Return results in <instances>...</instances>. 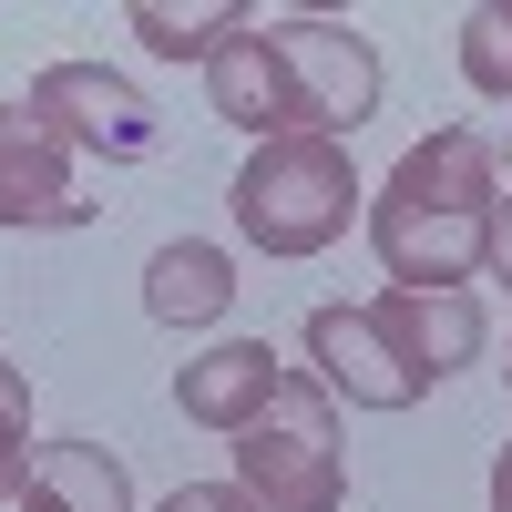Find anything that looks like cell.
I'll use <instances>...</instances> for the list:
<instances>
[{"label": "cell", "mask_w": 512, "mask_h": 512, "mask_svg": "<svg viewBox=\"0 0 512 512\" xmlns=\"http://www.w3.org/2000/svg\"><path fill=\"white\" fill-rule=\"evenodd\" d=\"M205 93H216V123H236V134H256V144L297 134V93H287V62H277L267 21H246L226 52L205 62Z\"/></svg>", "instance_id": "cell-9"}, {"label": "cell", "mask_w": 512, "mask_h": 512, "mask_svg": "<svg viewBox=\"0 0 512 512\" xmlns=\"http://www.w3.org/2000/svg\"><path fill=\"white\" fill-rule=\"evenodd\" d=\"M277 349H267V338H226V349H205V359H185L175 369V400H185V420H195V431H246V420L256 410H267L277 400Z\"/></svg>", "instance_id": "cell-10"}, {"label": "cell", "mask_w": 512, "mask_h": 512, "mask_svg": "<svg viewBox=\"0 0 512 512\" xmlns=\"http://www.w3.org/2000/svg\"><path fill=\"white\" fill-rule=\"evenodd\" d=\"M0 226H93V195H72V154L31 103H0Z\"/></svg>", "instance_id": "cell-7"}, {"label": "cell", "mask_w": 512, "mask_h": 512, "mask_svg": "<svg viewBox=\"0 0 512 512\" xmlns=\"http://www.w3.org/2000/svg\"><path fill=\"white\" fill-rule=\"evenodd\" d=\"M308 359H318V379H328V400L349 390L359 410H410L431 379L410 369V349L390 328H379V308H318L308 318Z\"/></svg>", "instance_id": "cell-6"}, {"label": "cell", "mask_w": 512, "mask_h": 512, "mask_svg": "<svg viewBox=\"0 0 512 512\" xmlns=\"http://www.w3.org/2000/svg\"><path fill=\"white\" fill-rule=\"evenodd\" d=\"M492 512H512V441H502V461H492Z\"/></svg>", "instance_id": "cell-18"}, {"label": "cell", "mask_w": 512, "mask_h": 512, "mask_svg": "<svg viewBox=\"0 0 512 512\" xmlns=\"http://www.w3.org/2000/svg\"><path fill=\"white\" fill-rule=\"evenodd\" d=\"M502 369H512V359H502Z\"/></svg>", "instance_id": "cell-19"}, {"label": "cell", "mask_w": 512, "mask_h": 512, "mask_svg": "<svg viewBox=\"0 0 512 512\" xmlns=\"http://www.w3.org/2000/svg\"><path fill=\"white\" fill-rule=\"evenodd\" d=\"M492 205H502V154L492 134L472 123H441V134H420L390 185L369 195V246L390 287H461L492 267Z\"/></svg>", "instance_id": "cell-1"}, {"label": "cell", "mask_w": 512, "mask_h": 512, "mask_svg": "<svg viewBox=\"0 0 512 512\" xmlns=\"http://www.w3.org/2000/svg\"><path fill=\"white\" fill-rule=\"evenodd\" d=\"M359 216V175H349V144H328V134H277V144H256L246 154V175H236V236L256 256H318L338 246Z\"/></svg>", "instance_id": "cell-2"}, {"label": "cell", "mask_w": 512, "mask_h": 512, "mask_svg": "<svg viewBox=\"0 0 512 512\" xmlns=\"http://www.w3.org/2000/svg\"><path fill=\"white\" fill-rule=\"evenodd\" d=\"M246 21H256L246 0H205V11H175V0H134L144 52H164V62H216V52H226V41H236Z\"/></svg>", "instance_id": "cell-13"}, {"label": "cell", "mask_w": 512, "mask_h": 512, "mask_svg": "<svg viewBox=\"0 0 512 512\" xmlns=\"http://www.w3.org/2000/svg\"><path fill=\"white\" fill-rule=\"evenodd\" d=\"M31 113L62 134V154H93V164H144L154 154V103L103 62H52L31 82Z\"/></svg>", "instance_id": "cell-5"}, {"label": "cell", "mask_w": 512, "mask_h": 512, "mask_svg": "<svg viewBox=\"0 0 512 512\" xmlns=\"http://www.w3.org/2000/svg\"><path fill=\"white\" fill-rule=\"evenodd\" d=\"M154 512H256V502H246L236 482H185V492H164Z\"/></svg>", "instance_id": "cell-16"}, {"label": "cell", "mask_w": 512, "mask_h": 512, "mask_svg": "<svg viewBox=\"0 0 512 512\" xmlns=\"http://www.w3.org/2000/svg\"><path fill=\"white\" fill-rule=\"evenodd\" d=\"M21 512H134V482H123V461L103 441H41Z\"/></svg>", "instance_id": "cell-11"}, {"label": "cell", "mask_w": 512, "mask_h": 512, "mask_svg": "<svg viewBox=\"0 0 512 512\" xmlns=\"http://www.w3.org/2000/svg\"><path fill=\"white\" fill-rule=\"evenodd\" d=\"M379 328L410 349L420 379H451V369H472L482 359V297L472 287H390V297H369Z\"/></svg>", "instance_id": "cell-8"}, {"label": "cell", "mask_w": 512, "mask_h": 512, "mask_svg": "<svg viewBox=\"0 0 512 512\" xmlns=\"http://www.w3.org/2000/svg\"><path fill=\"white\" fill-rule=\"evenodd\" d=\"M226 451H236V492L256 512H338L349 502V451H338V410H328L318 369H287L277 400Z\"/></svg>", "instance_id": "cell-3"}, {"label": "cell", "mask_w": 512, "mask_h": 512, "mask_svg": "<svg viewBox=\"0 0 512 512\" xmlns=\"http://www.w3.org/2000/svg\"><path fill=\"white\" fill-rule=\"evenodd\" d=\"M31 379L0 359V502H21V482H31Z\"/></svg>", "instance_id": "cell-15"}, {"label": "cell", "mask_w": 512, "mask_h": 512, "mask_svg": "<svg viewBox=\"0 0 512 512\" xmlns=\"http://www.w3.org/2000/svg\"><path fill=\"white\" fill-rule=\"evenodd\" d=\"M461 82H472L482 103H512V0H482V11L461 21Z\"/></svg>", "instance_id": "cell-14"}, {"label": "cell", "mask_w": 512, "mask_h": 512, "mask_svg": "<svg viewBox=\"0 0 512 512\" xmlns=\"http://www.w3.org/2000/svg\"><path fill=\"white\" fill-rule=\"evenodd\" d=\"M144 308L164 328H216L236 308V267L205 236H175V246H154V267H144Z\"/></svg>", "instance_id": "cell-12"}, {"label": "cell", "mask_w": 512, "mask_h": 512, "mask_svg": "<svg viewBox=\"0 0 512 512\" xmlns=\"http://www.w3.org/2000/svg\"><path fill=\"white\" fill-rule=\"evenodd\" d=\"M492 277H502V287H512V195H502V205H492Z\"/></svg>", "instance_id": "cell-17"}, {"label": "cell", "mask_w": 512, "mask_h": 512, "mask_svg": "<svg viewBox=\"0 0 512 512\" xmlns=\"http://www.w3.org/2000/svg\"><path fill=\"white\" fill-rule=\"evenodd\" d=\"M277 62H287V93H297V134H359V123L379 113V52L369 31L328 21V11H297V21H267Z\"/></svg>", "instance_id": "cell-4"}]
</instances>
